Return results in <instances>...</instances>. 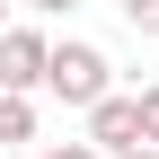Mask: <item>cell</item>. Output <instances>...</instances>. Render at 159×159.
Returning a JSON list of instances; mask_svg holds the SVG:
<instances>
[{"instance_id":"obj_6","label":"cell","mask_w":159,"mask_h":159,"mask_svg":"<svg viewBox=\"0 0 159 159\" xmlns=\"http://www.w3.org/2000/svg\"><path fill=\"white\" fill-rule=\"evenodd\" d=\"M35 159H106V150H97L89 133H80V142H53V150H35Z\"/></svg>"},{"instance_id":"obj_5","label":"cell","mask_w":159,"mask_h":159,"mask_svg":"<svg viewBox=\"0 0 159 159\" xmlns=\"http://www.w3.org/2000/svg\"><path fill=\"white\" fill-rule=\"evenodd\" d=\"M115 9H124V27H133V35H159V0H115Z\"/></svg>"},{"instance_id":"obj_8","label":"cell","mask_w":159,"mask_h":159,"mask_svg":"<svg viewBox=\"0 0 159 159\" xmlns=\"http://www.w3.org/2000/svg\"><path fill=\"white\" fill-rule=\"evenodd\" d=\"M27 9H35V18H71L80 0H27Z\"/></svg>"},{"instance_id":"obj_2","label":"cell","mask_w":159,"mask_h":159,"mask_svg":"<svg viewBox=\"0 0 159 159\" xmlns=\"http://www.w3.org/2000/svg\"><path fill=\"white\" fill-rule=\"evenodd\" d=\"M80 133H89L106 159H115V150H142V142H150V133H142V89H115V97H97V106L80 115Z\"/></svg>"},{"instance_id":"obj_9","label":"cell","mask_w":159,"mask_h":159,"mask_svg":"<svg viewBox=\"0 0 159 159\" xmlns=\"http://www.w3.org/2000/svg\"><path fill=\"white\" fill-rule=\"evenodd\" d=\"M115 159H159V142H142V150H115Z\"/></svg>"},{"instance_id":"obj_7","label":"cell","mask_w":159,"mask_h":159,"mask_svg":"<svg viewBox=\"0 0 159 159\" xmlns=\"http://www.w3.org/2000/svg\"><path fill=\"white\" fill-rule=\"evenodd\" d=\"M142 133H150V142H159V80H150V89H142Z\"/></svg>"},{"instance_id":"obj_3","label":"cell","mask_w":159,"mask_h":159,"mask_svg":"<svg viewBox=\"0 0 159 159\" xmlns=\"http://www.w3.org/2000/svg\"><path fill=\"white\" fill-rule=\"evenodd\" d=\"M44 71H53V35L35 18H18L0 35V89H44Z\"/></svg>"},{"instance_id":"obj_4","label":"cell","mask_w":159,"mask_h":159,"mask_svg":"<svg viewBox=\"0 0 159 159\" xmlns=\"http://www.w3.org/2000/svg\"><path fill=\"white\" fill-rule=\"evenodd\" d=\"M0 142H9V150L35 142V89H9V97H0Z\"/></svg>"},{"instance_id":"obj_1","label":"cell","mask_w":159,"mask_h":159,"mask_svg":"<svg viewBox=\"0 0 159 159\" xmlns=\"http://www.w3.org/2000/svg\"><path fill=\"white\" fill-rule=\"evenodd\" d=\"M44 89L62 97V106H80L89 115L97 97H115V62L97 44H80V35H62V44H53V71H44Z\"/></svg>"}]
</instances>
